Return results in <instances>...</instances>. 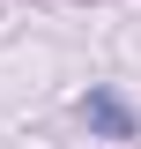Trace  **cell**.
<instances>
[{"label":"cell","mask_w":141,"mask_h":149,"mask_svg":"<svg viewBox=\"0 0 141 149\" xmlns=\"http://www.w3.org/2000/svg\"><path fill=\"white\" fill-rule=\"evenodd\" d=\"M82 119L104 134V142H134V112H126L111 90H89V97H82Z\"/></svg>","instance_id":"1"}]
</instances>
